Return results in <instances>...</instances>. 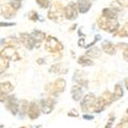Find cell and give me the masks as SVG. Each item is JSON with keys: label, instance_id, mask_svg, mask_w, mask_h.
<instances>
[{"label": "cell", "instance_id": "obj_35", "mask_svg": "<svg viewBox=\"0 0 128 128\" xmlns=\"http://www.w3.org/2000/svg\"><path fill=\"white\" fill-rule=\"evenodd\" d=\"M68 116H70V117H78L79 114L77 113L76 110H71V111L68 113Z\"/></svg>", "mask_w": 128, "mask_h": 128}, {"label": "cell", "instance_id": "obj_18", "mask_svg": "<svg viewBox=\"0 0 128 128\" xmlns=\"http://www.w3.org/2000/svg\"><path fill=\"white\" fill-rule=\"evenodd\" d=\"M71 94H72V98L74 100H80L82 98V95H83V90L80 86H73L72 89H71Z\"/></svg>", "mask_w": 128, "mask_h": 128}, {"label": "cell", "instance_id": "obj_7", "mask_svg": "<svg viewBox=\"0 0 128 128\" xmlns=\"http://www.w3.org/2000/svg\"><path fill=\"white\" fill-rule=\"evenodd\" d=\"M4 104H5V108L12 115H16L18 113L20 102H18V100L14 95H8V98L4 102Z\"/></svg>", "mask_w": 128, "mask_h": 128}, {"label": "cell", "instance_id": "obj_26", "mask_svg": "<svg viewBox=\"0 0 128 128\" xmlns=\"http://www.w3.org/2000/svg\"><path fill=\"white\" fill-rule=\"evenodd\" d=\"M50 73H56V74H62V73H67V70H62V65L60 64H54L50 69Z\"/></svg>", "mask_w": 128, "mask_h": 128}, {"label": "cell", "instance_id": "obj_24", "mask_svg": "<svg viewBox=\"0 0 128 128\" xmlns=\"http://www.w3.org/2000/svg\"><path fill=\"white\" fill-rule=\"evenodd\" d=\"M9 67V60L3 56H0V75L3 74Z\"/></svg>", "mask_w": 128, "mask_h": 128}, {"label": "cell", "instance_id": "obj_4", "mask_svg": "<svg viewBox=\"0 0 128 128\" xmlns=\"http://www.w3.org/2000/svg\"><path fill=\"white\" fill-rule=\"evenodd\" d=\"M64 49V45L58 41V38L52 37V36H47L46 37V42H45V50L51 53H56Z\"/></svg>", "mask_w": 128, "mask_h": 128}, {"label": "cell", "instance_id": "obj_42", "mask_svg": "<svg viewBox=\"0 0 128 128\" xmlns=\"http://www.w3.org/2000/svg\"><path fill=\"white\" fill-rule=\"evenodd\" d=\"M125 86H126V88H127V90H128V78L125 79Z\"/></svg>", "mask_w": 128, "mask_h": 128}, {"label": "cell", "instance_id": "obj_37", "mask_svg": "<svg viewBox=\"0 0 128 128\" xmlns=\"http://www.w3.org/2000/svg\"><path fill=\"white\" fill-rule=\"evenodd\" d=\"M78 45L80 46V47H85V39L84 38H80V40L78 41Z\"/></svg>", "mask_w": 128, "mask_h": 128}, {"label": "cell", "instance_id": "obj_46", "mask_svg": "<svg viewBox=\"0 0 128 128\" xmlns=\"http://www.w3.org/2000/svg\"><path fill=\"white\" fill-rule=\"evenodd\" d=\"M20 128H26V127H20Z\"/></svg>", "mask_w": 128, "mask_h": 128}, {"label": "cell", "instance_id": "obj_15", "mask_svg": "<svg viewBox=\"0 0 128 128\" xmlns=\"http://www.w3.org/2000/svg\"><path fill=\"white\" fill-rule=\"evenodd\" d=\"M102 50L106 53L110 54V56H114L115 53H116V50H117L116 45H114L112 42L109 41V40H104L102 43Z\"/></svg>", "mask_w": 128, "mask_h": 128}, {"label": "cell", "instance_id": "obj_27", "mask_svg": "<svg viewBox=\"0 0 128 128\" xmlns=\"http://www.w3.org/2000/svg\"><path fill=\"white\" fill-rule=\"evenodd\" d=\"M117 36H119V37H128V23H126L121 30L119 31H117V33L115 34Z\"/></svg>", "mask_w": 128, "mask_h": 128}, {"label": "cell", "instance_id": "obj_31", "mask_svg": "<svg viewBox=\"0 0 128 128\" xmlns=\"http://www.w3.org/2000/svg\"><path fill=\"white\" fill-rule=\"evenodd\" d=\"M10 4H12L16 10H18L20 7H22V1H20V0H10Z\"/></svg>", "mask_w": 128, "mask_h": 128}, {"label": "cell", "instance_id": "obj_34", "mask_svg": "<svg viewBox=\"0 0 128 128\" xmlns=\"http://www.w3.org/2000/svg\"><path fill=\"white\" fill-rule=\"evenodd\" d=\"M116 1L123 7H128V0H116Z\"/></svg>", "mask_w": 128, "mask_h": 128}, {"label": "cell", "instance_id": "obj_38", "mask_svg": "<svg viewBox=\"0 0 128 128\" xmlns=\"http://www.w3.org/2000/svg\"><path fill=\"white\" fill-rule=\"evenodd\" d=\"M115 120V118H114V117H113V118L112 119H110L109 120V122H108V124H106V127L104 128H112V123H113V121Z\"/></svg>", "mask_w": 128, "mask_h": 128}, {"label": "cell", "instance_id": "obj_16", "mask_svg": "<svg viewBox=\"0 0 128 128\" xmlns=\"http://www.w3.org/2000/svg\"><path fill=\"white\" fill-rule=\"evenodd\" d=\"M106 106V104L104 100L100 96V98L95 100V102L93 104V106H92V112H94V113H100V112H102L104 110Z\"/></svg>", "mask_w": 128, "mask_h": 128}, {"label": "cell", "instance_id": "obj_43", "mask_svg": "<svg viewBox=\"0 0 128 128\" xmlns=\"http://www.w3.org/2000/svg\"><path fill=\"white\" fill-rule=\"evenodd\" d=\"M125 122H128V118H123L122 123H125Z\"/></svg>", "mask_w": 128, "mask_h": 128}, {"label": "cell", "instance_id": "obj_3", "mask_svg": "<svg viewBox=\"0 0 128 128\" xmlns=\"http://www.w3.org/2000/svg\"><path fill=\"white\" fill-rule=\"evenodd\" d=\"M47 18L53 22H60L65 18V8L60 3H56L49 6V10L47 12Z\"/></svg>", "mask_w": 128, "mask_h": 128}, {"label": "cell", "instance_id": "obj_6", "mask_svg": "<svg viewBox=\"0 0 128 128\" xmlns=\"http://www.w3.org/2000/svg\"><path fill=\"white\" fill-rule=\"evenodd\" d=\"M78 8H77V4L75 2H69L67 4V6L65 7V18L68 20H76L78 16Z\"/></svg>", "mask_w": 128, "mask_h": 128}, {"label": "cell", "instance_id": "obj_12", "mask_svg": "<svg viewBox=\"0 0 128 128\" xmlns=\"http://www.w3.org/2000/svg\"><path fill=\"white\" fill-rule=\"evenodd\" d=\"M40 106L36 104V102H30L29 104V106H28V112H27V115L28 117L31 119V120H35L37 119L38 117L40 116Z\"/></svg>", "mask_w": 128, "mask_h": 128}, {"label": "cell", "instance_id": "obj_20", "mask_svg": "<svg viewBox=\"0 0 128 128\" xmlns=\"http://www.w3.org/2000/svg\"><path fill=\"white\" fill-rule=\"evenodd\" d=\"M102 16L108 18H118V12H116V10H114L112 7H106L102 9Z\"/></svg>", "mask_w": 128, "mask_h": 128}, {"label": "cell", "instance_id": "obj_30", "mask_svg": "<svg viewBox=\"0 0 128 128\" xmlns=\"http://www.w3.org/2000/svg\"><path fill=\"white\" fill-rule=\"evenodd\" d=\"M36 2L41 8H48L50 6L49 0H36Z\"/></svg>", "mask_w": 128, "mask_h": 128}, {"label": "cell", "instance_id": "obj_25", "mask_svg": "<svg viewBox=\"0 0 128 128\" xmlns=\"http://www.w3.org/2000/svg\"><path fill=\"white\" fill-rule=\"evenodd\" d=\"M78 64L81 66H83V67H90V66L93 65V62L88 56H86L84 54V56H82L78 58Z\"/></svg>", "mask_w": 128, "mask_h": 128}, {"label": "cell", "instance_id": "obj_5", "mask_svg": "<svg viewBox=\"0 0 128 128\" xmlns=\"http://www.w3.org/2000/svg\"><path fill=\"white\" fill-rule=\"evenodd\" d=\"M0 56H3L6 58H8L9 60H12V62H16V60H20V56L16 51V48L12 47V46H5L0 51Z\"/></svg>", "mask_w": 128, "mask_h": 128}, {"label": "cell", "instance_id": "obj_1", "mask_svg": "<svg viewBox=\"0 0 128 128\" xmlns=\"http://www.w3.org/2000/svg\"><path fill=\"white\" fill-rule=\"evenodd\" d=\"M96 23L100 30L106 31L108 33H115L119 29V23L117 18H108L104 16H100L98 18Z\"/></svg>", "mask_w": 128, "mask_h": 128}, {"label": "cell", "instance_id": "obj_39", "mask_svg": "<svg viewBox=\"0 0 128 128\" xmlns=\"http://www.w3.org/2000/svg\"><path fill=\"white\" fill-rule=\"evenodd\" d=\"M123 56H124V60L126 62H128V49L123 50Z\"/></svg>", "mask_w": 128, "mask_h": 128}, {"label": "cell", "instance_id": "obj_48", "mask_svg": "<svg viewBox=\"0 0 128 128\" xmlns=\"http://www.w3.org/2000/svg\"><path fill=\"white\" fill-rule=\"evenodd\" d=\"M93 1H94V0H93Z\"/></svg>", "mask_w": 128, "mask_h": 128}, {"label": "cell", "instance_id": "obj_32", "mask_svg": "<svg viewBox=\"0 0 128 128\" xmlns=\"http://www.w3.org/2000/svg\"><path fill=\"white\" fill-rule=\"evenodd\" d=\"M8 98V95L7 93H4L2 91H0V102H4Z\"/></svg>", "mask_w": 128, "mask_h": 128}, {"label": "cell", "instance_id": "obj_41", "mask_svg": "<svg viewBox=\"0 0 128 128\" xmlns=\"http://www.w3.org/2000/svg\"><path fill=\"white\" fill-rule=\"evenodd\" d=\"M37 62L40 64V65H43V64H44V60L43 58H39V60H37Z\"/></svg>", "mask_w": 128, "mask_h": 128}, {"label": "cell", "instance_id": "obj_8", "mask_svg": "<svg viewBox=\"0 0 128 128\" xmlns=\"http://www.w3.org/2000/svg\"><path fill=\"white\" fill-rule=\"evenodd\" d=\"M95 95L93 93H87L85 96H83V100L81 102V109L83 112L92 111V106L95 102Z\"/></svg>", "mask_w": 128, "mask_h": 128}, {"label": "cell", "instance_id": "obj_21", "mask_svg": "<svg viewBox=\"0 0 128 128\" xmlns=\"http://www.w3.org/2000/svg\"><path fill=\"white\" fill-rule=\"evenodd\" d=\"M123 96V89L121 87L120 84H116L115 85V89H114V92L112 94V100L113 102L115 100H118L119 98H121Z\"/></svg>", "mask_w": 128, "mask_h": 128}, {"label": "cell", "instance_id": "obj_36", "mask_svg": "<svg viewBox=\"0 0 128 128\" xmlns=\"http://www.w3.org/2000/svg\"><path fill=\"white\" fill-rule=\"evenodd\" d=\"M16 23H2L0 22V27H10V26H14Z\"/></svg>", "mask_w": 128, "mask_h": 128}, {"label": "cell", "instance_id": "obj_22", "mask_svg": "<svg viewBox=\"0 0 128 128\" xmlns=\"http://www.w3.org/2000/svg\"><path fill=\"white\" fill-rule=\"evenodd\" d=\"M14 89V85L8 82V81H5V82H1L0 83V91H2L4 93H10V92H12Z\"/></svg>", "mask_w": 128, "mask_h": 128}, {"label": "cell", "instance_id": "obj_2", "mask_svg": "<svg viewBox=\"0 0 128 128\" xmlns=\"http://www.w3.org/2000/svg\"><path fill=\"white\" fill-rule=\"evenodd\" d=\"M66 85H67V83H66L65 79L58 78L54 82L48 83L47 85H45V91H47L52 96H58L60 93L65 91Z\"/></svg>", "mask_w": 128, "mask_h": 128}, {"label": "cell", "instance_id": "obj_11", "mask_svg": "<svg viewBox=\"0 0 128 128\" xmlns=\"http://www.w3.org/2000/svg\"><path fill=\"white\" fill-rule=\"evenodd\" d=\"M1 14L3 16L4 18L6 20H10L16 16V9L10 4V3H6L3 4L1 6Z\"/></svg>", "mask_w": 128, "mask_h": 128}, {"label": "cell", "instance_id": "obj_9", "mask_svg": "<svg viewBox=\"0 0 128 128\" xmlns=\"http://www.w3.org/2000/svg\"><path fill=\"white\" fill-rule=\"evenodd\" d=\"M40 109L42 113L44 114H50L53 109H54V100L52 98H47L40 102Z\"/></svg>", "mask_w": 128, "mask_h": 128}, {"label": "cell", "instance_id": "obj_47", "mask_svg": "<svg viewBox=\"0 0 128 128\" xmlns=\"http://www.w3.org/2000/svg\"><path fill=\"white\" fill-rule=\"evenodd\" d=\"M20 1H23V0H20Z\"/></svg>", "mask_w": 128, "mask_h": 128}, {"label": "cell", "instance_id": "obj_29", "mask_svg": "<svg viewBox=\"0 0 128 128\" xmlns=\"http://www.w3.org/2000/svg\"><path fill=\"white\" fill-rule=\"evenodd\" d=\"M29 18H30V20H32V22H38V20H39L38 12H35V10H31L29 12Z\"/></svg>", "mask_w": 128, "mask_h": 128}, {"label": "cell", "instance_id": "obj_10", "mask_svg": "<svg viewBox=\"0 0 128 128\" xmlns=\"http://www.w3.org/2000/svg\"><path fill=\"white\" fill-rule=\"evenodd\" d=\"M20 43H22L27 49L32 50L35 47V40L31 36V34L22 33L20 35Z\"/></svg>", "mask_w": 128, "mask_h": 128}, {"label": "cell", "instance_id": "obj_44", "mask_svg": "<svg viewBox=\"0 0 128 128\" xmlns=\"http://www.w3.org/2000/svg\"><path fill=\"white\" fill-rule=\"evenodd\" d=\"M76 27H77V25H74V26H73V27H72V28L70 29V31H72V30H74V29H75Z\"/></svg>", "mask_w": 128, "mask_h": 128}, {"label": "cell", "instance_id": "obj_19", "mask_svg": "<svg viewBox=\"0 0 128 128\" xmlns=\"http://www.w3.org/2000/svg\"><path fill=\"white\" fill-rule=\"evenodd\" d=\"M28 106H29V102L26 100H20V106H18V113H20V118H24L27 115L28 112Z\"/></svg>", "mask_w": 128, "mask_h": 128}, {"label": "cell", "instance_id": "obj_33", "mask_svg": "<svg viewBox=\"0 0 128 128\" xmlns=\"http://www.w3.org/2000/svg\"><path fill=\"white\" fill-rule=\"evenodd\" d=\"M116 46H117V47H119V48L122 49V50L128 49V44H127V43H124V42H120V43H118Z\"/></svg>", "mask_w": 128, "mask_h": 128}, {"label": "cell", "instance_id": "obj_45", "mask_svg": "<svg viewBox=\"0 0 128 128\" xmlns=\"http://www.w3.org/2000/svg\"><path fill=\"white\" fill-rule=\"evenodd\" d=\"M126 113H127V114H128V109H127V110H126Z\"/></svg>", "mask_w": 128, "mask_h": 128}, {"label": "cell", "instance_id": "obj_17", "mask_svg": "<svg viewBox=\"0 0 128 128\" xmlns=\"http://www.w3.org/2000/svg\"><path fill=\"white\" fill-rule=\"evenodd\" d=\"M20 42V40L16 39V37H8V38H4V39L1 41V43L4 44L5 46H12V47L18 48Z\"/></svg>", "mask_w": 128, "mask_h": 128}, {"label": "cell", "instance_id": "obj_14", "mask_svg": "<svg viewBox=\"0 0 128 128\" xmlns=\"http://www.w3.org/2000/svg\"><path fill=\"white\" fill-rule=\"evenodd\" d=\"M77 8L79 14H86L91 8V1L90 0H77Z\"/></svg>", "mask_w": 128, "mask_h": 128}, {"label": "cell", "instance_id": "obj_13", "mask_svg": "<svg viewBox=\"0 0 128 128\" xmlns=\"http://www.w3.org/2000/svg\"><path fill=\"white\" fill-rule=\"evenodd\" d=\"M31 36L35 40V48H39L41 42L44 39H46V34L43 31H40V30H34L31 33Z\"/></svg>", "mask_w": 128, "mask_h": 128}, {"label": "cell", "instance_id": "obj_28", "mask_svg": "<svg viewBox=\"0 0 128 128\" xmlns=\"http://www.w3.org/2000/svg\"><path fill=\"white\" fill-rule=\"evenodd\" d=\"M102 100H104V102H106V106H109L111 102H113V100H112V93L109 92V91L104 92L102 95Z\"/></svg>", "mask_w": 128, "mask_h": 128}, {"label": "cell", "instance_id": "obj_40", "mask_svg": "<svg viewBox=\"0 0 128 128\" xmlns=\"http://www.w3.org/2000/svg\"><path fill=\"white\" fill-rule=\"evenodd\" d=\"M83 118H84L85 120H92V119H93V116H91V115H84Z\"/></svg>", "mask_w": 128, "mask_h": 128}, {"label": "cell", "instance_id": "obj_23", "mask_svg": "<svg viewBox=\"0 0 128 128\" xmlns=\"http://www.w3.org/2000/svg\"><path fill=\"white\" fill-rule=\"evenodd\" d=\"M100 54H102V51L96 46H93L92 48H90L89 50H87L85 52V56H88V58H100Z\"/></svg>", "mask_w": 128, "mask_h": 128}]
</instances>
